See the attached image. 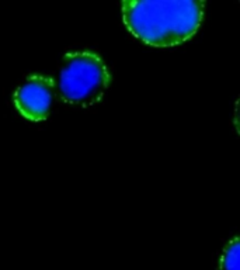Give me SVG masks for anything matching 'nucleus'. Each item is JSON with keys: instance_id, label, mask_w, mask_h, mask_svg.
I'll return each mask as SVG.
<instances>
[{"instance_id": "1", "label": "nucleus", "mask_w": 240, "mask_h": 270, "mask_svg": "<svg viewBox=\"0 0 240 270\" xmlns=\"http://www.w3.org/2000/svg\"><path fill=\"white\" fill-rule=\"evenodd\" d=\"M204 3L195 0H128L122 16L128 30L149 45L171 47L198 30Z\"/></svg>"}, {"instance_id": "2", "label": "nucleus", "mask_w": 240, "mask_h": 270, "mask_svg": "<svg viewBox=\"0 0 240 270\" xmlns=\"http://www.w3.org/2000/svg\"><path fill=\"white\" fill-rule=\"evenodd\" d=\"M110 82V73L93 52H72L63 58L58 75V93L66 103L92 106L97 103Z\"/></svg>"}, {"instance_id": "3", "label": "nucleus", "mask_w": 240, "mask_h": 270, "mask_svg": "<svg viewBox=\"0 0 240 270\" xmlns=\"http://www.w3.org/2000/svg\"><path fill=\"white\" fill-rule=\"evenodd\" d=\"M52 79L45 76H30L17 87L14 93V104L21 114L32 121L45 120L53 102Z\"/></svg>"}, {"instance_id": "4", "label": "nucleus", "mask_w": 240, "mask_h": 270, "mask_svg": "<svg viewBox=\"0 0 240 270\" xmlns=\"http://www.w3.org/2000/svg\"><path fill=\"white\" fill-rule=\"evenodd\" d=\"M240 259V245L239 237L230 241L226 248L222 252L219 262V270H239Z\"/></svg>"}]
</instances>
